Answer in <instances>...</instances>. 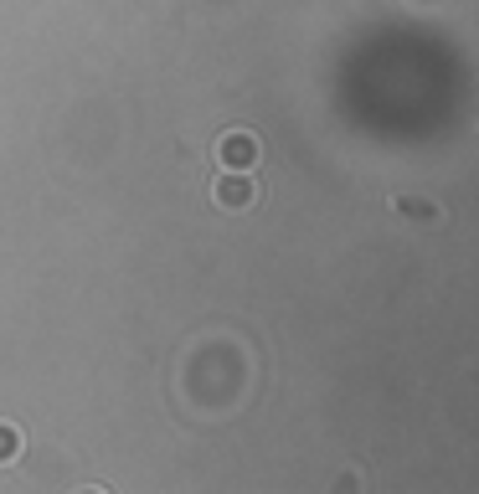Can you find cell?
I'll return each mask as SVG.
<instances>
[{
    "label": "cell",
    "instance_id": "7a4b0ae2",
    "mask_svg": "<svg viewBox=\"0 0 479 494\" xmlns=\"http://www.w3.org/2000/svg\"><path fill=\"white\" fill-rule=\"evenodd\" d=\"M222 201H237V206H243V201H248V185H222Z\"/></svg>",
    "mask_w": 479,
    "mask_h": 494
},
{
    "label": "cell",
    "instance_id": "6da1fadb",
    "mask_svg": "<svg viewBox=\"0 0 479 494\" xmlns=\"http://www.w3.org/2000/svg\"><path fill=\"white\" fill-rule=\"evenodd\" d=\"M222 149H227V160H237V165H248V160H252V155H248V140H237V144L227 140Z\"/></svg>",
    "mask_w": 479,
    "mask_h": 494
}]
</instances>
